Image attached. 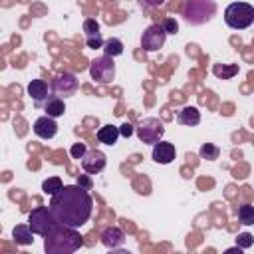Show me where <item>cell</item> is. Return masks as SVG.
Masks as SVG:
<instances>
[{
    "label": "cell",
    "instance_id": "cell-1",
    "mask_svg": "<svg viewBox=\"0 0 254 254\" xmlns=\"http://www.w3.org/2000/svg\"><path fill=\"white\" fill-rule=\"evenodd\" d=\"M48 206L60 224L79 228L91 216L93 198L81 185H64L62 190L52 194Z\"/></svg>",
    "mask_w": 254,
    "mask_h": 254
},
{
    "label": "cell",
    "instance_id": "cell-2",
    "mask_svg": "<svg viewBox=\"0 0 254 254\" xmlns=\"http://www.w3.org/2000/svg\"><path fill=\"white\" fill-rule=\"evenodd\" d=\"M83 246V238L79 236L77 228L58 224L44 240V250L48 254H71Z\"/></svg>",
    "mask_w": 254,
    "mask_h": 254
},
{
    "label": "cell",
    "instance_id": "cell-3",
    "mask_svg": "<svg viewBox=\"0 0 254 254\" xmlns=\"http://www.w3.org/2000/svg\"><path fill=\"white\" fill-rule=\"evenodd\" d=\"M216 2L214 0H185L183 4V18L190 26H202L216 16Z\"/></svg>",
    "mask_w": 254,
    "mask_h": 254
},
{
    "label": "cell",
    "instance_id": "cell-4",
    "mask_svg": "<svg viewBox=\"0 0 254 254\" xmlns=\"http://www.w3.org/2000/svg\"><path fill=\"white\" fill-rule=\"evenodd\" d=\"M224 22L232 30H246L254 24V6L248 2H232L224 10Z\"/></svg>",
    "mask_w": 254,
    "mask_h": 254
},
{
    "label": "cell",
    "instance_id": "cell-5",
    "mask_svg": "<svg viewBox=\"0 0 254 254\" xmlns=\"http://www.w3.org/2000/svg\"><path fill=\"white\" fill-rule=\"evenodd\" d=\"M28 224H30V228L34 230V234L46 238L60 222H58L56 216L52 214L50 206H38V208H34V210L28 214Z\"/></svg>",
    "mask_w": 254,
    "mask_h": 254
},
{
    "label": "cell",
    "instance_id": "cell-6",
    "mask_svg": "<svg viewBox=\"0 0 254 254\" xmlns=\"http://www.w3.org/2000/svg\"><path fill=\"white\" fill-rule=\"evenodd\" d=\"M89 75L95 83H111L115 79V64L111 56H99L89 64Z\"/></svg>",
    "mask_w": 254,
    "mask_h": 254
},
{
    "label": "cell",
    "instance_id": "cell-7",
    "mask_svg": "<svg viewBox=\"0 0 254 254\" xmlns=\"http://www.w3.org/2000/svg\"><path fill=\"white\" fill-rule=\"evenodd\" d=\"M163 135H165V123L157 117H145L137 127V137L147 145L159 143Z\"/></svg>",
    "mask_w": 254,
    "mask_h": 254
},
{
    "label": "cell",
    "instance_id": "cell-8",
    "mask_svg": "<svg viewBox=\"0 0 254 254\" xmlns=\"http://www.w3.org/2000/svg\"><path fill=\"white\" fill-rule=\"evenodd\" d=\"M167 40V32L163 28V24H151L145 28L143 36H141V48L145 52H157L159 48L165 46Z\"/></svg>",
    "mask_w": 254,
    "mask_h": 254
},
{
    "label": "cell",
    "instance_id": "cell-9",
    "mask_svg": "<svg viewBox=\"0 0 254 254\" xmlns=\"http://www.w3.org/2000/svg\"><path fill=\"white\" fill-rule=\"evenodd\" d=\"M50 85H52V91H54L56 95H60V97L65 99V97H71V95L77 93V89H79V79H77L73 73L64 71V73L56 75Z\"/></svg>",
    "mask_w": 254,
    "mask_h": 254
},
{
    "label": "cell",
    "instance_id": "cell-10",
    "mask_svg": "<svg viewBox=\"0 0 254 254\" xmlns=\"http://www.w3.org/2000/svg\"><path fill=\"white\" fill-rule=\"evenodd\" d=\"M107 165V157L103 151L99 149H87V153L81 157V169L87 173V175H97L105 169Z\"/></svg>",
    "mask_w": 254,
    "mask_h": 254
},
{
    "label": "cell",
    "instance_id": "cell-11",
    "mask_svg": "<svg viewBox=\"0 0 254 254\" xmlns=\"http://www.w3.org/2000/svg\"><path fill=\"white\" fill-rule=\"evenodd\" d=\"M34 133L40 137V139H54L56 133H58V123L54 117L50 115H42L34 121Z\"/></svg>",
    "mask_w": 254,
    "mask_h": 254
},
{
    "label": "cell",
    "instance_id": "cell-12",
    "mask_svg": "<svg viewBox=\"0 0 254 254\" xmlns=\"http://www.w3.org/2000/svg\"><path fill=\"white\" fill-rule=\"evenodd\" d=\"M177 157V149L173 143H167V141H159L153 145V161L159 163V165H169L173 163Z\"/></svg>",
    "mask_w": 254,
    "mask_h": 254
},
{
    "label": "cell",
    "instance_id": "cell-13",
    "mask_svg": "<svg viewBox=\"0 0 254 254\" xmlns=\"http://www.w3.org/2000/svg\"><path fill=\"white\" fill-rule=\"evenodd\" d=\"M28 95L34 99V103L40 107V105H44V101L52 95L50 91H52V85H48L44 79H32L30 83H28Z\"/></svg>",
    "mask_w": 254,
    "mask_h": 254
},
{
    "label": "cell",
    "instance_id": "cell-14",
    "mask_svg": "<svg viewBox=\"0 0 254 254\" xmlns=\"http://www.w3.org/2000/svg\"><path fill=\"white\" fill-rule=\"evenodd\" d=\"M101 242H103V246H107V248H119V246H123V242H125V234H123V230L119 228V226H107L103 232H101Z\"/></svg>",
    "mask_w": 254,
    "mask_h": 254
},
{
    "label": "cell",
    "instance_id": "cell-15",
    "mask_svg": "<svg viewBox=\"0 0 254 254\" xmlns=\"http://www.w3.org/2000/svg\"><path fill=\"white\" fill-rule=\"evenodd\" d=\"M177 121L181 125H187V127H194L200 123V111L194 107V105H185L183 109L177 111Z\"/></svg>",
    "mask_w": 254,
    "mask_h": 254
},
{
    "label": "cell",
    "instance_id": "cell-16",
    "mask_svg": "<svg viewBox=\"0 0 254 254\" xmlns=\"http://www.w3.org/2000/svg\"><path fill=\"white\" fill-rule=\"evenodd\" d=\"M44 111H46V115H50V117H62L64 113H65V103H64V97H60V95H56V93H52L46 101H44Z\"/></svg>",
    "mask_w": 254,
    "mask_h": 254
},
{
    "label": "cell",
    "instance_id": "cell-17",
    "mask_svg": "<svg viewBox=\"0 0 254 254\" xmlns=\"http://www.w3.org/2000/svg\"><path fill=\"white\" fill-rule=\"evenodd\" d=\"M119 137H121L119 127H115V125H111V123H107V125H103V127L97 129V141L103 143V145H111V147H113Z\"/></svg>",
    "mask_w": 254,
    "mask_h": 254
},
{
    "label": "cell",
    "instance_id": "cell-18",
    "mask_svg": "<svg viewBox=\"0 0 254 254\" xmlns=\"http://www.w3.org/2000/svg\"><path fill=\"white\" fill-rule=\"evenodd\" d=\"M12 238L16 244H22V246L32 244L34 242V230L30 228V224H18L12 230Z\"/></svg>",
    "mask_w": 254,
    "mask_h": 254
},
{
    "label": "cell",
    "instance_id": "cell-19",
    "mask_svg": "<svg viewBox=\"0 0 254 254\" xmlns=\"http://www.w3.org/2000/svg\"><path fill=\"white\" fill-rule=\"evenodd\" d=\"M212 73L218 79H232L238 73V65L236 64H214L212 65Z\"/></svg>",
    "mask_w": 254,
    "mask_h": 254
},
{
    "label": "cell",
    "instance_id": "cell-20",
    "mask_svg": "<svg viewBox=\"0 0 254 254\" xmlns=\"http://www.w3.org/2000/svg\"><path fill=\"white\" fill-rule=\"evenodd\" d=\"M236 214H238V222L240 224H244V226H252L254 224V206L252 204H240Z\"/></svg>",
    "mask_w": 254,
    "mask_h": 254
},
{
    "label": "cell",
    "instance_id": "cell-21",
    "mask_svg": "<svg viewBox=\"0 0 254 254\" xmlns=\"http://www.w3.org/2000/svg\"><path fill=\"white\" fill-rule=\"evenodd\" d=\"M103 54H105V56H111V58L121 56V54H123V42H121L119 38H109V40H105V44H103Z\"/></svg>",
    "mask_w": 254,
    "mask_h": 254
},
{
    "label": "cell",
    "instance_id": "cell-22",
    "mask_svg": "<svg viewBox=\"0 0 254 254\" xmlns=\"http://www.w3.org/2000/svg\"><path fill=\"white\" fill-rule=\"evenodd\" d=\"M198 155H200V159L214 161V159H218L220 149H218L214 143H202V145H200V149H198Z\"/></svg>",
    "mask_w": 254,
    "mask_h": 254
},
{
    "label": "cell",
    "instance_id": "cell-23",
    "mask_svg": "<svg viewBox=\"0 0 254 254\" xmlns=\"http://www.w3.org/2000/svg\"><path fill=\"white\" fill-rule=\"evenodd\" d=\"M64 189V183H62V179L60 177H50V179H46L44 183H42V190L46 192V194H56L58 190H62Z\"/></svg>",
    "mask_w": 254,
    "mask_h": 254
},
{
    "label": "cell",
    "instance_id": "cell-24",
    "mask_svg": "<svg viewBox=\"0 0 254 254\" xmlns=\"http://www.w3.org/2000/svg\"><path fill=\"white\" fill-rule=\"evenodd\" d=\"M83 34H85V38L99 34V22H97L95 18H87V20L83 22Z\"/></svg>",
    "mask_w": 254,
    "mask_h": 254
},
{
    "label": "cell",
    "instance_id": "cell-25",
    "mask_svg": "<svg viewBox=\"0 0 254 254\" xmlns=\"http://www.w3.org/2000/svg\"><path fill=\"white\" fill-rule=\"evenodd\" d=\"M236 244H238L242 250H246V248H250V246L254 244V236H252L250 232H240V234L236 236Z\"/></svg>",
    "mask_w": 254,
    "mask_h": 254
},
{
    "label": "cell",
    "instance_id": "cell-26",
    "mask_svg": "<svg viewBox=\"0 0 254 254\" xmlns=\"http://www.w3.org/2000/svg\"><path fill=\"white\" fill-rule=\"evenodd\" d=\"M85 153H87L85 143H73V145H71V149H69V155H71L73 159H81Z\"/></svg>",
    "mask_w": 254,
    "mask_h": 254
},
{
    "label": "cell",
    "instance_id": "cell-27",
    "mask_svg": "<svg viewBox=\"0 0 254 254\" xmlns=\"http://www.w3.org/2000/svg\"><path fill=\"white\" fill-rule=\"evenodd\" d=\"M85 44H87V48H91V50H95V48H103V38H101V32L99 34H95V36H89V38H85Z\"/></svg>",
    "mask_w": 254,
    "mask_h": 254
},
{
    "label": "cell",
    "instance_id": "cell-28",
    "mask_svg": "<svg viewBox=\"0 0 254 254\" xmlns=\"http://www.w3.org/2000/svg\"><path fill=\"white\" fill-rule=\"evenodd\" d=\"M163 28H165L167 34H177V32H179V22H177L175 18H167V20L163 22Z\"/></svg>",
    "mask_w": 254,
    "mask_h": 254
},
{
    "label": "cell",
    "instance_id": "cell-29",
    "mask_svg": "<svg viewBox=\"0 0 254 254\" xmlns=\"http://www.w3.org/2000/svg\"><path fill=\"white\" fill-rule=\"evenodd\" d=\"M119 133H121V137H131L133 135V125L129 121H125L123 125H119Z\"/></svg>",
    "mask_w": 254,
    "mask_h": 254
},
{
    "label": "cell",
    "instance_id": "cell-30",
    "mask_svg": "<svg viewBox=\"0 0 254 254\" xmlns=\"http://www.w3.org/2000/svg\"><path fill=\"white\" fill-rule=\"evenodd\" d=\"M139 2H141V6H145V8H159V6L165 4V0H139Z\"/></svg>",
    "mask_w": 254,
    "mask_h": 254
},
{
    "label": "cell",
    "instance_id": "cell-31",
    "mask_svg": "<svg viewBox=\"0 0 254 254\" xmlns=\"http://www.w3.org/2000/svg\"><path fill=\"white\" fill-rule=\"evenodd\" d=\"M77 185H81V187H85L87 190L91 189V181H89L87 177H79V181H77Z\"/></svg>",
    "mask_w": 254,
    "mask_h": 254
}]
</instances>
